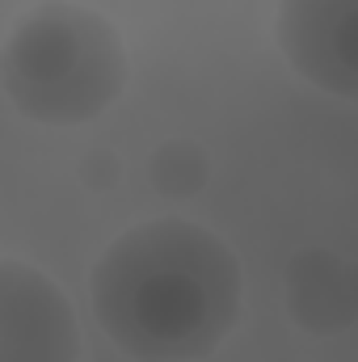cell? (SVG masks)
Listing matches in <instances>:
<instances>
[{"mask_svg": "<svg viewBox=\"0 0 358 362\" xmlns=\"http://www.w3.org/2000/svg\"><path fill=\"white\" fill-rule=\"evenodd\" d=\"M245 278L211 228L161 215L127 228L89 270L97 329L135 362H198L236 329Z\"/></svg>", "mask_w": 358, "mask_h": 362, "instance_id": "obj_1", "label": "cell"}, {"mask_svg": "<svg viewBox=\"0 0 358 362\" xmlns=\"http://www.w3.org/2000/svg\"><path fill=\"white\" fill-rule=\"evenodd\" d=\"M131 59L105 13L76 0L30 8L0 47L8 105L42 127H85L127 89Z\"/></svg>", "mask_w": 358, "mask_h": 362, "instance_id": "obj_2", "label": "cell"}, {"mask_svg": "<svg viewBox=\"0 0 358 362\" xmlns=\"http://www.w3.org/2000/svg\"><path fill=\"white\" fill-rule=\"evenodd\" d=\"M0 362H81L68 291L17 257H0Z\"/></svg>", "mask_w": 358, "mask_h": 362, "instance_id": "obj_3", "label": "cell"}, {"mask_svg": "<svg viewBox=\"0 0 358 362\" xmlns=\"http://www.w3.org/2000/svg\"><path fill=\"white\" fill-rule=\"evenodd\" d=\"M358 0H278V51L312 85L342 101L358 97Z\"/></svg>", "mask_w": 358, "mask_h": 362, "instance_id": "obj_4", "label": "cell"}, {"mask_svg": "<svg viewBox=\"0 0 358 362\" xmlns=\"http://www.w3.org/2000/svg\"><path fill=\"white\" fill-rule=\"evenodd\" d=\"M354 266L329 249H304L287 266V316L312 333L333 337L354 325Z\"/></svg>", "mask_w": 358, "mask_h": 362, "instance_id": "obj_5", "label": "cell"}, {"mask_svg": "<svg viewBox=\"0 0 358 362\" xmlns=\"http://www.w3.org/2000/svg\"><path fill=\"white\" fill-rule=\"evenodd\" d=\"M148 177H152V189L165 194L169 202H185V198L207 189L211 156L198 139H165L148 156Z\"/></svg>", "mask_w": 358, "mask_h": 362, "instance_id": "obj_6", "label": "cell"}, {"mask_svg": "<svg viewBox=\"0 0 358 362\" xmlns=\"http://www.w3.org/2000/svg\"><path fill=\"white\" fill-rule=\"evenodd\" d=\"M81 181L89 185L93 194H110L118 181H122V160L114 156V152H89L85 160H81Z\"/></svg>", "mask_w": 358, "mask_h": 362, "instance_id": "obj_7", "label": "cell"}]
</instances>
